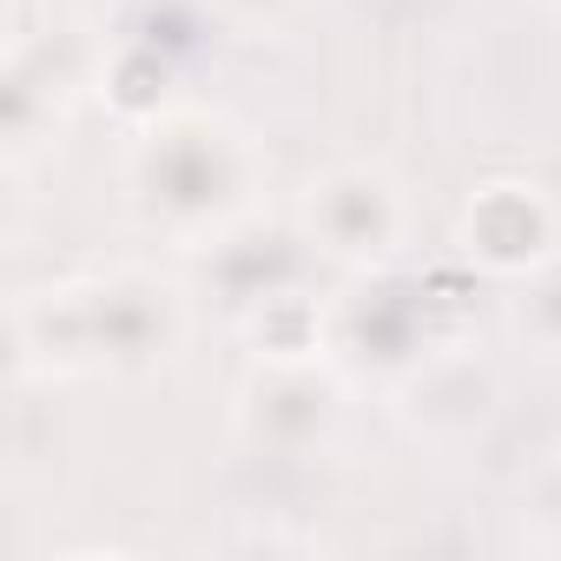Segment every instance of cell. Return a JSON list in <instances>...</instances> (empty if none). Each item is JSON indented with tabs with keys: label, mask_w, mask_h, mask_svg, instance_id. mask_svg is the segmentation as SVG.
I'll use <instances>...</instances> for the list:
<instances>
[{
	"label": "cell",
	"mask_w": 561,
	"mask_h": 561,
	"mask_svg": "<svg viewBox=\"0 0 561 561\" xmlns=\"http://www.w3.org/2000/svg\"><path fill=\"white\" fill-rule=\"evenodd\" d=\"M264 172H271V159L251 146L244 126H231L218 113H165L133 146L126 192L152 231L205 251V244H225L251 218Z\"/></svg>",
	"instance_id": "cell-1"
},
{
	"label": "cell",
	"mask_w": 561,
	"mask_h": 561,
	"mask_svg": "<svg viewBox=\"0 0 561 561\" xmlns=\"http://www.w3.org/2000/svg\"><path fill=\"white\" fill-rule=\"evenodd\" d=\"M185 344V298L146 271H106L87 285L47 291V364L80 370H146Z\"/></svg>",
	"instance_id": "cell-2"
},
{
	"label": "cell",
	"mask_w": 561,
	"mask_h": 561,
	"mask_svg": "<svg viewBox=\"0 0 561 561\" xmlns=\"http://www.w3.org/2000/svg\"><path fill=\"white\" fill-rule=\"evenodd\" d=\"M298 225H305V238H311L324 257L383 264V257H397L403 238H410V198H403V185H397L390 165L351 159V165H331L324 179L305 185Z\"/></svg>",
	"instance_id": "cell-3"
},
{
	"label": "cell",
	"mask_w": 561,
	"mask_h": 561,
	"mask_svg": "<svg viewBox=\"0 0 561 561\" xmlns=\"http://www.w3.org/2000/svg\"><path fill=\"white\" fill-rule=\"evenodd\" d=\"M462 244L489 271H528L554 244V218L535 185H489L462 218Z\"/></svg>",
	"instance_id": "cell-4"
},
{
	"label": "cell",
	"mask_w": 561,
	"mask_h": 561,
	"mask_svg": "<svg viewBox=\"0 0 561 561\" xmlns=\"http://www.w3.org/2000/svg\"><path fill=\"white\" fill-rule=\"evenodd\" d=\"M205 8H211L238 41H264V34H285V27L305 14V0H205Z\"/></svg>",
	"instance_id": "cell-5"
},
{
	"label": "cell",
	"mask_w": 561,
	"mask_h": 561,
	"mask_svg": "<svg viewBox=\"0 0 561 561\" xmlns=\"http://www.w3.org/2000/svg\"><path fill=\"white\" fill-rule=\"evenodd\" d=\"M548 8H561V0H548Z\"/></svg>",
	"instance_id": "cell-6"
}]
</instances>
